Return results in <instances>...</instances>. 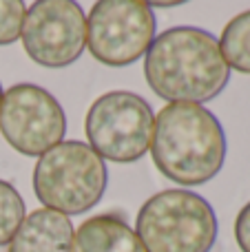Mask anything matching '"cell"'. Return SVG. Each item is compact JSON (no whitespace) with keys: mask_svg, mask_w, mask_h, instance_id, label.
<instances>
[{"mask_svg":"<svg viewBox=\"0 0 250 252\" xmlns=\"http://www.w3.org/2000/svg\"><path fill=\"white\" fill-rule=\"evenodd\" d=\"M73 223L66 215L49 208L33 210L9 241V252H71Z\"/></svg>","mask_w":250,"mask_h":252,"instance_id":"9","label":"cell"},{"mask_svg":"<svg viewBox=\"0 0 250 252\" xmlns=\"http://www.w3.org/2000/svg\"><path fill=\"white\" fill-rule=\"evenodd\" d=\"M157 20L144 0H100L87 16V49L100 64L128 66L155 40Z\"/></svg>","mask_w":250,"mask_h":252,"instance_id":"6","label":"cell"},{"mask_svg":"<svg viewBox=\"0 0 250 252\" xmlns=\"http://www.w3.org/2000/svg\"><path fill=\"white\" fill-rule=\"evenodd\" d=\"M151 155L157 170L180 186H202L226 161V133L202 104H166L155 115Z\"/></svg>","mask_w":250,"mask_h":252,"instance_id":"2","label":"cell"},{"mask_svg":"<svg viewBox=\"0 0 250 252\" xmlns=\"http://www.w3.org/2000/svg\"><path fill=\"white\" fill-rule=\"evenodd\" d=\"M155 115L151 104L131 91H109L87 111L84 133L102 159L131 164L149 153Z\"/></svg>","mask_w":250,"mask_h":252,"instance_id":"5","label":"cell"},{"mask_svg":"<svg viewBox=\"0 0 250 252\" xmlns=\"http://www.w3.org/2000/svg\"><path fill=\"white\" fill-rule=\"evenodd\" d=\"M106 186V161L89 144L78 139H62L35 161L33 192L40 204L56 213H87L100 204Z\"/></svg>","mask_w":250,"mask_h":252,"instance_id":"3","label":"cell"},{"mask_svg":"<svg viewBox=\"0 0 250 252\" xmlns=\"http://www.w3.org/2000/svg\"><path fill=\"white\" fill-rule=\"evenodd\" d=\"M71 252H146L140 237L120 215H95L80 223Z\"/></svg>","mask_w":250,"mask_h":252,"instance_id":"10","label":"cell"},{"mask_svg":"<svg viewBox=\"0 0 250 252\" xmlns=\"http://www.w3.org/2000/svg\"><path fill=\"white\" fill-rule=\"evenodd\" d=\"M0 133L20 155L40 157L64 137V109L53 93L38 84H13L0 102Z\"/></svg>","mask_w":250,"mask_h":252,"instance_id":"7","label":"cell"},{"mask_svg":"<svg viewBox=\"0 0 250 252\" xmlns=\"http://www.w3.org/2000/svg\"><path fill=\"white\" fill-rule=\"evenodd\" d=\"M25 221V199L16 186L0 179V246L9 244Z\"/></svg>","mask_w":250,"mask_h":252,"instance_id":"12","label":"cell"},{"mask_svg":"<svg viewBox=\"0 0 250 252\" xmlns=\"http://www.w3.org/2000/svg\"><path fill=\"white\" fill-rule=\"evenodd\" d=\"M219 49L230 69L250 75V9L237 13L224 27Z\"/></svg>","mask_w":250,"mask_h":252,"instance_id":"11","label":"cell"},{"mask_svg":"<svg viewBox=\"0 0 250 252\" xmlns=\"http://www.w3.org/2000/svg\"><path fill=\"white\" fill-rule=\"evenodd\" d=\"M217 232L213 206L186 188L153 195L135 219V235L146 252H211Z\"/></svg>","mask_w":250,"mask_h":252,"instance_id":"4","label":"cell"},{"mask_svg":"<svg viewBox=\"0 0 250 252\" xmlns=\"http://www.w3.org/2000/svg\"><path fill=\"white\" fill-rule=\"evenodd\" d=\"M27 7L20 0H0V47L13 44L22 33Z\"/></svg>","mask_w":250,"mask_h":252,"instance_id":"13","label":"cell"},{"mask_svg":"<svg viewBox=\"0 0 250 252\" xmlns=\"http://www.w3.org/2000/svg\"><path fill=\"white\" fill-rule=\"evenodd\" d=\"M144 78L168 104H204L226 89L230 66L213 33L197 27H171L155 35L146 51Z\"/></svg>","mask_w":250,"mask_h":252,"instance_id":"1","label":"cell"},{"mask_svg":"<svg viewBox=\"0 0 250 252\" xmlns=\"http://www.w3.org/2000/svg\"><path fill=\"white\" fill-rule=\"evenodd\" d=\"M235 239L242 252H250V201L239 210L235 219Z\"/></svg>","mask_w":250,"mask_h":252,"instance_id":"14","label":"cell"},{"mask_svg":"<svg viewBox=\"0 0 250 252\" xmlns=\"http://www.w3.org/2000/svg\"><path fill=\"white\" fill-rule=\"evenodd\" d=\"M151 9H171V7H180L182 2H149Z\"/></svg>","mask_w":250,"mask_h":252,"instance_id":"15","label":"cell"},{"mask_svg":"<svg viewBox=\"0 0 250 252\" xmlns=\"http://www.w3.org/2000/svg\"><path fill=\"white\" fill-rule=\"evenodd\" d=\"M2 93H4V91H2V84H0V102H2Z\"/></svg>","mask_w":250,"mask_h":252,"instance_id":"16","label":"cell"},{"mask_svg":"<svg viewBox=\"0 0 250 252\" xmlns=\"http://www.w3.org/2000/svg\"><path fill=\"white\" fill-rule=\"evenodd\" d=\"M20 38L35 64L64 69L87 49V16L73 0H38L27 9Z\"/></svg>","mask_w":250,"mask_h":252,"instance_id":"8","label":"cell"}]
</instances>
